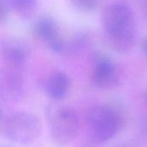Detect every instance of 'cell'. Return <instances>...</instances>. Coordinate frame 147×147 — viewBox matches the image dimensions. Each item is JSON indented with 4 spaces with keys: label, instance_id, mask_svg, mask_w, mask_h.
I'll use <instances>...</instances> for the list:
<instances>
[{
    "label": "cell",
    "instance_id": "1",
    "mask_svg": "<svg viewBox=\"0 0 147 147\" xmlns=\"http://www.w3.org/2000/svg\"><path fill=\"white\" fill-rule=\"evenodd\" d=\"M102 23L105 37L117 50L129 49L135 42L136 23L129 5L116 3L109 5L102 12Z\"/></svg>",
    "mask_w": 147,
    "mask_h": 147
},
{
    "label": "cell",
    "instance_id": "2",
    "mask_svg": "<svg viewBox=\"0 0 147 147\" xmlns=\"http://www.w3.org/2000/svg\"><path fill=\"white\" fill-rule=\"evenodd\" d=\"M3 131L10 141L20 145H29L40 136L42 123L35 114L21 112L11 115L4 121Z\"/></svg>",
    "mask_w": 147,
    "mask_h": 147
},
{
    "label": "cell",
    "instance_id": "3",
    "mask_svg": "<svg viewBox=\"0 0 147 147\" xmlns=\"http://www.w3.org/2000/svg\"><path fill=\"white\" fill-rule=\"evenodd\" d=\"M89 123L95 140L104 143L111 139L119 131L121 116L112 107L100 106L90 112Z\"/></svg>",
    "mask_w": 147,
    "mask_h": 147
},
{
    "label": "cell",
    "instance_id": "4",
    "mask_svg": "<svg viewBox=\"0 0 147 147\" xmlns=\"http://www.w3.org/2000/svg\"><path fill=\"white\" fill-rule=\"evenodd\" d=\"M80 130V120L77 112L71 107H62L54 113L51 133L59 144L65 145L73 140Z\"/></svg>",
    "mask_w": 147,
    "mask_h": 147
},
{
    "label": "cell",
    "instance_id": "5",
    "mask_svg": "<svg viewBox=\"0 0 147 147\" xmlns=\"http://www.w3.org/2000/svg\"><path fill=\"white\" fill-rule=\"evenodd\" d=\"M34 35L55 52L66 49V42L59 33L56 21L50 16H41L33 25Z\"/></svg>",
    "mask_w": 147,
    "mask_h": 147
},
{
    "label": "cell",
    "instance_id": "6",
    "mask_svg": "<svg viewBox=\"0 0 147 147\" xmlns=\"http://www.w3.org/2000/svg\"><path fill=\"white\" fill-rule=\"evenodd\" d=\"M91 78L95 85L102 88H111L118 84L117 68L111 58L103 54H96L93 58Z\"/></svg>",
    "mask_w": 147,
    "mask_h": 147
},
{
    "label": "cell",
    "instance_id": "7",
    "mask_svg": "<svg viewBox=\"0 0 147 147\" xmlns=\"http://www.w3.org/2000/svg\"><path fill=\"white\" fill-rule=\"evenodd\" d=\"M0 55L6 68L21 73L26 66L27 52L22 42L14 38H6L0 42Z\"/></svg>",
    "mask_w": 147,
    "mask_h": 147
},
{
    "label": "cell",
    "instance_id": "8",
    "mask_svg": "<svg viewBox=\"0 0 147 147\" xmlns=\"http://www.w3.org/2000/svg\"><path fill=\"white\" fill-rule=\"evenodd\" d=\"M24 94L22 74L3 68L0 70V98L8 102L21 100Z\"/></svg>",
    "mask_w": 147,
    "mask_h": 147
},
{
    "label": "cell",
    "instance_id": "9",
    "mask_svg": "<svg viewBox=\"0 0 147 147\" xmlns=\"http://www.w3.org/2000/svg\"><path fill=\"white\" fill-rule=\"evenodd\" d=\"M70 88V78L62 71L52 74L47 81L46 91L49 97L53 100L60 101L64 99Z\"/></svg>",
    "mask_w": 147,
    "mask_h": 147
},
{
    "label": "cell",
    "instance_id": "10",
    "mask_svg": "<svg viewBox=\"0 0 147 147\" xmlns=\"http://www.w3.org/2000/svg\"><path fill=\"white\" fill-rule=\"evenodd\" d=\"M10 7L21 16L28 17L35 11L38 0H9Z\"/></svg>",
    "mask_w": 147,
    "mask_h": 147
},
{
    "label": "cell",
    "instance_id": "11",
    "mask_svg": "<svg viewBox=\"0 0 147 147\" xmlns=\"http://www.w3.org/2000/svg\"><path fill=\"white\" fill-rule=\"evenodd\" d=\"M71 3L79 10L93 11L98 6V0H70Z\"/></svg>",
    "mask_w": 147,
    "mask_h": 147
},
{
    "label": "cell",
    "instance_id": "12",
    "mask_svg": "<svg viewBox=\"0 0 147 147\" xmlns=\"http://www.w3.org/2000/svg\"><path fill=\"white\" fill-rule=\"evenodd\" d=\"M8 16V5L4 0H0V23L4 21Z\"/></svg>",
    "mask_w": 147,
    "mask_h": 147
},
{
    "label": "cell",
    "instance_id": "13",
    "mask_svg": "<svg viewBox=\"0 0 147 147\" xmlns=\"http://www.w3.org/2000/svg\"><path fill=\"white\" fill-rule=\"evenodd\" d=\"M4 125V120H3V110L2 108L0 107V127L3 126Z\"/></svg>",
    "mask_w": 147,
    "mask_h": 147
},
{
    "label": "cell",
    "instance_id": "14",
    "mask_svg": "<svg viewBox=\"0 0 147 147\" xmlns=\"http://www.w3.org/2000/svg\"><path fill=\"white\" fill-rule=\"evenodd\" d=\"M144 49H145V52H146V54L147 55V38L146 39L145 42H144Z\"/></svg>",
    "mask_w": 147,
    "mask_h": 147
},
{
    "label": "cell",
    "instance_id": "15",
    "mask_svg": "<svg viewBox=\"0 0 147 147\" xmlns=\"http://www.w3.org/2000/svg\"><path fill=\"white\" fill-rule=\"evenodd\" d=\"M115 147H129V146H115Z\"/></svg>",
    "mask_w": 147,
    "mask_h": 147
},
{
    "label": "cell",
    "instance_id": "16",
    "mask_svg": "<svg viewBox=\"0 0 147 147\" xmlns=\"http://www.w3.org/2000/svg\"><path fill=\"white\" fill-rule=\"evenodd\" d=\"M146 12H147V1H146Z\"/></svg>",
    "mask_w": 147,
    "mask_h": 147
}]
</instances>
